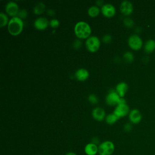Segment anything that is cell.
<instances>
[{"instance_id": "obj_8", "label": "cell", "mask_w": 155, "mask_h": 155, "mask_svg": "<svg viewBox=\"0 0 155 155\" xmlns=\"http://www.w3.org/2000/svg\"><path fill=\"white\" fill-rule=\"evenodd\" d=\"M19 11V10L18 4L13 1L8 2L5 5L6 13L13 18L17 16Z\"/></svg>"}, {"instance_id": "obj_3", "label": "cell", "mask_w": 155, "mask_h": 155, "mask_svg": "<svg viewBox=\"0 0 155 155\" xmlns=\"http://www.w3.org/2000/svg\"><path fill=\"white\" fill-rule=\"evenodd\" d=\"M114 150V144L110 140L104 141L98 145V154L99 155H112Z\"/></svg>"}, {"instance_id": "obj_14", "label": "cell", "mask_w": 155, "mask_h": 155, "mask_svg": "<svg viewBox=\"0 0 155 155\" xmlns=\"http://www.w3.org/2000/svg\"><path fill=\"white\" fill-rule=\"evenodd\" d=\"M84 152L87 155H96L98 153V145L92 142L88 143L84 147Z\"/></svg>"}, {"instance_id": "obj_19", "label": "cell", "mask_w": 155, "mask_h": 155, "mask_svg": "<svg viewBox=\"0 0 155 155\" xmlns=\"http://www.w3.org/2000/svg\"><path fill=\"white\" fill-rule=\"evenodd\" d=\"M100 13V9L97 5L91 6L88 10V14L91 17H96Z\"/></svg>"}, {"instance_id": "obj_12", "label": "cell", "mask_w": 155, "mask_h": 155, "mask_svg": "<svg viewBox=\"0 0 155 155\" xmlns=\"http://www.w3.org/2000/svg\"><path fill=\"white\" fill-rule=\"evenodd\" d=\"M129 119L133 124H139L142 120V114L137 109H133L129 113Z\"/></svg>"}, {"instance_id": "obj_32", "label": "cell", "mask_w": 155, "mask_h": 155, "mask_svg": "<svg viewBox=\"0 0 155 155\" xmlns=\"http://www.w3.org/2000/svg\"><path fill=\"white\" fill-rule=\"evenodd\" d=\"M96 4H97V5L98 6H103L104 4V1H102V0H97L96 2Z\"/></svg>"}, {"instance_id": "obj_6", "label": "cell", "mask_w": 155, "mask_h": 155, "mask_svg": "<svg viewBox=\"0 0 155 155\" xmlns=\"http://www.w3.org/2000/svg\"><path fill=\"white\" fill-rule=\"evenodd\" d=\"M113 113L119 119L125 117L130 113V108L127 104H118L115 108Z\"/></svg>"}, {"instance_id": "obj_10", "label": "cell", "mask_w": 155, "mask_h": 155, "mask_svg": "<svg viewBox=\"0 0 155 155\" xmlns=\"http://www.w3.org/2000/svg\"><path fill=\"white\" fill-rule=\"evenodd\" d=\"M101 12L102 15L107 18H111L116 14V8L111 4H104L101 7Z\"/></svg>"}, {"instance_id": "obj_26", "label": "cell", "mask_w": 155, "mask_h": 155, "mask_svg": "<svg viewBox=\"0 0 155 155\" xmlns=\"http://www.w3.org/2000/svg\"><path fill=\"white\" fill-rule=\"evenodd\" d=\"M49 25L52 27V28H57L59 25V22L58 19H53L49 22Z\"/></svg>"}, {"instance_id": "obj_23", "label": "cell", "mask_w": 155, "mask_h": 155, "mask_svg": "<svg viewBox=\"0 0 155 155\" xmlns=\"http://www.w3.org/2000/svg\"><path fill=\"white\" fill-rule=\"evenodd\" d=\"M124 24L128 28H131L134 25V21L130 18H125L124 19Z\"/></svg>"}, {"instance_id": "obj_1", "label": "cell", "mask_w": 155, "mask_h": 155, "mask_svg": "<svg viewBox=\"0 0 155 155\" xmlns=\"http://www.w3.org/2000/svg\"><path fill=\"white\" fill-rule=\"evenodd\" d=\"M74 33L79 39L88 38L91 33V29L89 24L84 21L78 22L74 26Z\"/></svg>"}, {"instance_id": "obj_16", "label": "cell", "mask_w": 155, "mask_h": 155, "mask_svg": "<svg viewBox=\"0 0 155 155\" xmlns=\"http://www.w3.org/2000/svg\"><path fill=\"white\" fill-rule=\"evenodd\" d=\"M89 76V73L87 70L85 68H80L75 73V77L80 81H85Z\"/></svg>"}, {"instance_id": "obj_24", "label": "cell", "mask_w": 155, "mask_h": 155, "mask_svg": "<svg viewBox=\"0 0 155 155\" xmlns=\"http://www.w3.org/2000/svg\"><path fill=\"white\" fill-rule=\"evenodd\" d=\"M88 99L89 102L92 104H96L98 103V101H99L97 97L95 94H93L89 95Z\"/></svg>"}, {"instance_id": "obj_13", "label": "cell", "mask_w": 155, "mask_h": 155, "mask_svg": "<svg viewBox=\"0 0 155 155\" xmlns=\"http://www.w3.org/2000/svg\"><path fill=\"white\" fill-rule=\"evenodd\" d=\"M92 116L95 120L102 121L105 116V110L101 107H96L92 111Z\"/></svg>"}, {"instance_id": "obj_33", "label": "cell", "mask_w": 155, "mask_h": 155, "mask_svg": "<svg viewBox=\"0 0 155 155\" xmlns=\"http://www.w3.org/2000/svg\"><path fill=\"white\" fill-rule=\"evenodd\" d=\"M65 155H77V154L74 152H73V151H70V152H68L65 154Z\"/></svg>"}, {"instance_id": "obj_17", "label": "cell", "mask_w": 155, "mask_h": 155, "mask_svg": "<svg viewBox=\"0 0 155 155\" xmlns=\"http://www.w3.org/2000/svg\"><path fill=\"white\" fill-rule=\"evenodd\" d=\"M155 50V41L153 39H149L147 41L144 45V50L147 53H151Z\"/></svg>"}, {"instance_id": "obj_9", "label": "cell", "mask_w": 155, "mask_h": 155, "mask_svg": "<svg viewBox=\"0 0 155 155\" xmlns=\"http://www.w3.org/2000/svg\"><path fill=\"white\" fill-rule=\"evenodd\" d=\"M120 12L125 16H129L133 11V6L131 2L128 1H124L120 5Z\"/></svg>"}, {"instance_id": "obj_29", "label": "cell", "mask_w": 155, "mask_h": 155, "mask_svg": "<svg viewBox=\"0 0 155 155\" xmlns=\"http://www.w3.org/2000/svg\"><path fill=\"white\" fill-rule=\"evenodd\" d=\"M124 130H125V131L129 132V131H130L131 130V129H132V125H131L130 124L127 123V124H126L124 125Z\"/></svg>"}, {"instance_id": "obj_22", "label": "cell", "mask_w": 155, "mask_h": 155, "mask_svg": "<svg viewBox=\"0 0 155 155\" xmlns=\"http://www.w3.org/2000/svg\"><path fill=\"white\" fill-rule=\"evenodd\" d=\"M123 58H124V59L128 63L131 62L134 59V56L133 53L130 51H127L125 53Z\"/></svg>"}, {"instance_id": "obj_27", "label": "cell", "mask_w": 155, "mask_h": 155, "mask_svg": "<svg viewBox=\"0 0 155 155\" xmlns=\"http://www.w3.org/2000/svg\"><path fill=\"white\" fill-rule=\"evenodd\" d=\"M111 40H112L111 36L110 35H108V34H107V35H104L102 38V41L105 44H109L111 41Z\"/></svg>"}, {"instance_id": "obj_20", "label": "cell", "mask_w": 155, "mask_h": 155, "mask_svg": "<svg viewBox=\"0 0 155 155\" xmlns=\"http://www.w3.org/2000/svg\"><path fill=\"white\" fill-rule=\"evenodd\" d=\"M118 119H119V118L114 113L109 114L105 117V121L109 125L114 124V123H116L117 122V120Z\"/></svg>"}, {"instance_id": "obj_4", "label": "cell", "mask_w": 155, "mask_h": 155, "mask_svg": "<svg viewBox=\"0 0 155 155\" xmlns=\"http://www.w3.org/2000/svg\"><path fill=\"white\" fill-rule=\"evenodd\" d=\"M85 45L89 51L94 53L99 50L101 45V42L97 36H91L87 38L85 42Z\"/></svg>"}, {"instance_id": "obj_7", "label": "cell", "mask_w": 155, "mask_h": 155, "mask_svg": "<svg viewBox=\"0 0 155 155\" xmlns=\"http://www.w3.org/2000/svg\"><path fill=\"white\" fill-rule=\"evenodd\" d=\"M120 97L117 94L116 91L111 90L110 91L105 97V102L108 105H118Z\"/></svg>"}, {"instance_id": "obj_18", "label": "cell", "mask_w": 155, "mask_h": 155, "mask_svg": "<svg viewBox=\"0 0 155 155\" xmlns=\"http://www.w3.org/2000/svg\"><path fill=\"white\" fill-rule=\"evenodd\" d=\"M45 10V5L43 2H39L33 8V13L37 15H41L44 12Z\"/></svg>"}, {"instance_id": "obj_11", "label": "cell", "mask_w": 155, "mask_h": 155, "mask_svg": "<svg viewBox=\"0 0 155 155\" xmlns=\"http://www.w3.org/2000/svg\"><path fill=\"white\" fill-rule=\"evenodd\" d=\"M49 24L48 19L45 17H40L37 18L34 22L35 27L39 30H44L46 29Z\"/></svg>"}, {"instance_id": "obj_25", "label": "cell", "mask_w": 155, "mask_h": 155, "mask_svg": "<svg viewBox=\"0 0 155 155\" xmlns=\"http://www.w3.org/2000/svg\"><path fill=\"white\" fill-rule=\"evenodd\" d=\"M27 16V12L26 10H24V9L20 10L17 15V17L21 19H25Z\"/></svg>"}, {"instance_id": "obj_2", "label": "cell", "mask_w": 155, "mask_h": 155, "mask_svg": "<svg viewBox=\"0 0 155 155\" xmlns=\"http://www.w3.org/2000/svg\"><path fill=\"white\" fill-rule=\"evenodd\" d=\"M24 27V22L22 19L15 16L10 19L7 25L8 31L9 33L13 36L19 35L22 31Z\"/></svg>"}, {"instance_id": "obj_28", "label": "cell", "mask_w": 155, "mask_h": 155, "mask_svg": "<svg viewBox=\"0 0 155 155\" xmlns=\"http://www.w3.org/2000/svg\"><path fill=\"white\" fill-rule=\"evenodd\" d=\"M82 45V42L79 39H76L73 43V47L75 49H79Z\"/></svg>"}, {"instance_id": "obj_5", "label": "cell", "mask_w": 155, "mask_h": 155, "mask_svg": "<svg viewBox=\"0 0 155 155\" xmlns=\"http://www.w3.org/2000/svg\"><path fill=\"white\" fill-rule=\"evenodd\" d=\"M129 47L134 50H140L143 45V41L139 36L137 35H132L128 40Z\"/></svg>"}, {"instance_id": "obj_31", "label": "cell", "mask_w": 155, "mask_h": 155, "mask_svg": "<svg viewBox=\"0 0 155 155\" xmlns=\"http://www.w3.org/2000/svg\"><path fill=\"white\" fill-rule=\"evenodd\" d=\"M91 142L96 144V145H97V144L99 143V139L97 137H94V138L92 139Z\"/></svg>"}, {"instance_id": "obj_21", "label": "cell", "mask_w": 155, "mask_h": 155, "mask_svg": "<svg viewBox=\"0 0 155 155\" xmlns=\"http://www.w3.org/2000/svg\"><path fill=\"white\" fill-rule=\"evenodd\" d=\"M9 21L8 18L7 16L3 12H1L0 13V26L1 27H3L5 26L7 24L8 25Z\"/></svg>"}, {"instance_id": "obj_15", "label": "cell", "mask_w": 155, "mask_h": 155, "mask_svg": "<svg viewBox=\"0 0 155 155\" xmlns=\"http://www.w3.org/2000/svg\"><path fill=\"white\" fill-rule=\"evenodd\" d=\"M128 87L127 84L124 82H121L117 84L116 87V91L120 97H124L128 90Z\"/></svg>"}, {"instance_id": "obj_30", "label": "cell", "mask_w": 155, "mask_h": 155, "mask_svg": "<svg viewBox=\"0 0 155 155\" xmlns=\"http://www.w3.org/2000/svg\"><path fill=\"white\" fill-rule=\"evenodd\" d=\"M47 14H48V15H49V16H53V15H54V13H55V12H54V11L53 10H52V9H48V10H47Z\"/></svg>"}]
</instances>
